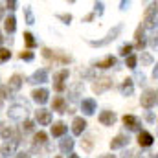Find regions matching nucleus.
<instances>
[{
    "mask_svg": "<svg viewBox=\"0 0 158 158\" xmlns=\"http://www.w3.org/2000/svg\"><path fill=\"white\" fill-rule=\"evenodd\" d=\"M123 31V26L121 24H118V26H114L103 39H98V40H88V44L90 46H94V48H101V46H107V44H110L112 40H116L119 37V33Z\"/></svg>",
    "mask_w": 158,
    "mask_h": 158,
    "instance_id": "nucleus-1",
    "label": "nucleus"
},
{
    "mask_svg": "<svg viewBox=\"0 0 158 158\" xmlns=\"http://www.w3.org/2000/svg\"><path fill=\"white\" fill-rule=\"evenodd\" d=\"M156 17H158V2H153L147 9H145V17H143V28L145 30H153L156 24Z\"/></svg>",
    "mask_w": 158,
    "mask_h": 158,
    "instance_id": "nucleus-2",
    "label": "nucleus"
},
{
    "mask_svg": "<svg viewBox=\"0 0 158 158\" xmlns=\"http://www.w3.org/2000/svg\"><path fill=\"white\" fill-rule=\"evenodd\" d=\"M42 55H44V59L52 61L53 64H55V63H59V64H68V63H72V57H70V55H64V53H61V52H52L50 48H44V50H42Z\"/></svg>",
    "mask_w": 158,
    "mask_h": 158,
    "instance_id": "nucleus-3",
    "label": "nucleus"
},
{
    "mask_svg": "<svg viewBox=\"0 0 158 158\" xmlns=\"http://www.w3.org/2000/svg\"><path fill=\"white\" fill-rule=\"evenodd\" d=\"M26 116H28L26 105H11L9 110H7V118L13 119V121H24Z\"/></svg>",
    "mask_w": 158,
    "mask_h": 158,
    "instance_id": "nucleus-4",
    "label": "nucleus"
},
{
    "mask_svg": "<svg viewBox=\"0 0 158 158\" xmlns=\"http://www.w3.org/2000/svg\"><path fill=\"white\" fill-rule=\"evenodd\" d=\"M109 88H112V77H109V76L98 77L94 81V85H92V92H94V94H103V92H107Z\"/></svg>",
    "mask_w": 158,
    "mask_h": 158,
    "instance_id": "nucleus-5",
    "label": "nucleus"
},
{
    "mask_svg": "<svg viewBox=\"0 0 158 158\" xmlns=\"http://www.w3.org/2000/svg\"><path fill=\"white\" fill-rule=\"evenodd\" d=\"M17 147H19V140H17V138H11V140L4 142V143H2V147H0V158L13 156V155H15V151H17Z\"/></svg>",
    "mask_w": 158,
    "mask_h": 158,
    "instance_id": "nucleus-6",
    "label": "nucleus"
},
{
    "mask_svg": "<svg viewBox=\"0 0 158 158\" xmlns=\"http://www.w3.org/2000/svg\"><path fill=\"white\" fill-rule=\"evenodd\" d=\"M140 103H142V107L143 109H153L155 105L158 103V96L155 90H145L143 94H142V98H140Z\"/></svg>",
    "mask_w": 158,
    "mask_h": 158,
    "instance_id": "nucleus-7",
    "label": "nucleus"
},
{
    "mask_svg": "<svg viewBox=\"0 0 158 158\" xmlns=\"http://www.w3.org/2000/svg\"><path fill=\"white\" fill-rule=\"evenodd\" d=\"M68 76H70V72L66 70V68H63V70H59L55 76H53V88L57 90V92H63L66 86H64V81L68 79Z\"/></svg>",
    "mask_w": 158,
    "mask_h": 158,
    "instance_id": "nucleus-8",
    "label": "nucleus"
},
{
    "mask_svg": "<svg viewBox=\"0 0 158 158\" xmlns=\"http://www.w3.org/2000/svg\"><path fill=\"white\" fill-rule=\"evenodd\" d=\"M121 119H123L125 129H129V131H132V132H140V131H142V123H140V119L136 118V116H132V114H125Z\"/></svg>",
    "mask_w": 158,
    "mask_h": 158,
    "instance_id": "nucleus-9",
    "label": "nucleus"
},
{
    "mask_svg": "<svg viewBox=\"0 0 158 158\" xmlns=\"http://www.w3.org/2000/svg\"><path fill=\"white\" fill-rule=\"evenodd\" d=\"M48 98H50V90H48V88H35V90L31 92V99H33L37 105H44V103L48 101Z\"/></svg>",
    "mask_w": 158,
    "mask_h": 158,
    "instance_id": "nucleus-10",
    "label": "nucleus"
},
{
    "mask_svg": "<svg viewBox=\"0 0 158 158\" xmlns=\"http://www.w3.org/2000/svg\"><path fill=\"white\" fill-rule=\"evenodd\" d=\"M145 28L140 24L138 26V30H136V33H134V39H136V44H134V48L138 50V52H143V48H145V44H147V40H145Z\"/></svg>",
    "mask_w": 158,
    "mask_h": 158,
    "instance_id": "nucleus-11",
    "label": "nucleus"
},
{
    "mask_svg": "<svg viewBox=\"0 0 158 158\" xmlns=\"http://www.w3.org/2000/svg\"><path fill=\"white\" fill-rule=\"evenodd\" d=\"M116 112L114 110H103V112H99V121H101V125H107V127H112L114 123H116Z\"/></svg>",
    "mask_w": 158,
    "mask_h": 158,
    "instance_id": "nucleus-12",
    "label": "nucleus"
},
{
    "mask_svg": "<svg viewBox=\"0 0 158 158\" xmlns=\"http://www.w3.org/2000/svg\"><path fill=\"white\" fill-rule=\"evenodd\" d=\"M46 81H48V70L46 68H40L37 72H33L31 77L28 79V83H31V85H42Z\"/></svg>",
    "mask_w": 158,
    "mask_h": 158,
    "instance_id": "nucleus-13",
    "label": "nucleus"
},
{
    "mask_svg": "<svg viewBox=\"0 0 158 158\" xmlns=\"http://www.w3.org/2000/svg\"><path fill=\"white\" fill-rule=\"evenodd\" d=\"M96 109H98V105H96V101H94L92 98H85V99L81 101V110H83L85 116H92V114L96 112Z\"/></svg>",
    "mask_w": 158,
    "mask_h": 158,
    "instance_id": "nucleus-14",
    "label": "nucleus"
},
{
    "mask_svg": "<svg viewBox=\"0 0 158 158\" xmlns=\"http://www.w3.org/2000/svg\"><path fill=\"white\" fill-rule=\"evenodd\" d=\"M129 142H131L129 134H118L116 138L110 140V149H123L129 145Z\"/></svg>",
    "mask_w": 158,
    "mask_h": 158,
    "instance_id": "nucleus-15",
    "label": "nucleus"
},
{
    "mask_svg": "<svg viewBox=\"0 0 158 158\" xmlns=\"http://www.w3.org/2000/svg\"><path fill=\"white\" fill-rule=\"evenodd\" d=\"M35 121H37L39 125H50V123H52V112L46 110V109H39V110L35 112Z\"/></svg>",
    "mask_w": 158,
    "mask_h": 158,
    "instance_id": "nucleus-16",
    "label": "nucleus"
},
{
    "mask_svg": "<svg viewBox=\"0 0 158 158\" xmlns=\"http://www.w3.org/2000/svg\"><path fill=\"white\" fill-rule=\"evenodd\" d=\"M52 110H55V112H59V114H64V112L68 110L66 99H64L63 96H57V98H53V103H52Z\"/></svg>",
    "mask_w": 158,
    "mask_h": 158,
    "instance_id": "nucleus-17",
    "label": "nucleus"
},
{
    "mask_svg": "<svg viewBox=\"0 0 158 158\" xmlns=\"http://www.w3.org/2000/svg\"><path fill=\"white\" fill-rule=\"evenodd\" d=\"M153 142H155V136L151 132H147V131H140L138 132V143H140V147H151Z\"/></svg>",
    "mask_w": 158,
    "mask_h": 158,
    "instance_id": "nucleus-18",
    "label": "nucleus"
},
{
    "mask_svg": "<svg viewBox=\"0 0 158 158\" xmlns=\"http://www.w3.org/2000/svg\"><path fill=\"white\" fill-rule=\"evenodd\" d=\"M85 129H86V119L77 116V118H74L72 121V132L76 134V136H81L83 132H85Z\"/></svg>",
    "mask_w": 158,
    "mask_h": 158,
    "instance_id": "nucleus-19",
    "label": "nucleus"
},
{
    "mask_svg": "<svg viewBox=\"0 0 158 158\" xmlns=\"http://www.w3.org/2000/svg\"><path fill=\"white\" fill-rule=\"evenodd\" d=\"M74 145H76V140H74V138H70V136H63V140H61V143H59V149H61L64 155H70L72 149H74Z\"/></svg>",
    "mask_w": 158,
    "mask_h": 158,
    "instance_id": "nucleus-20",
    "label": "nucleus"
},
{
    "mask_svg": "<svg viewBox=\"0 0 158 158\" xmlns=\"http://www.w3.org/2000/svg\"><path fill=\"white\" fill-rule=\"evenodd\" d=\"M22 76L20 74H13L11 79H9V83H7V90H11V92H19L20 90V86H22Z\"/></svg>",
    "mask_w": 158,
    "mask_h": 158,
    "instance_id": "nucleus-21",
    "label": "nucleus"
},
{
    "mask_svg": "<svg viewBox=\"0 0 158 158\" xmlns=\"http://www.w3.org/2000/svg\"><path fill=\"white\" fill-rule=\"evenodd\" d=\"M119 92H121V96H132V92H134V83H132V79L127 77L123 79V83H121V86H119Z\"/></svg>",
    "mask_w": 158,
    "mask_h": 158,
    "instance_id": "nucleus-22",
    "label": "nucleus"
},
{
    "mask_svg": "<svg viewBox=\"0 0 158 158\" xmlns=\"http://www.w3.org/2000/svg\"><path fill=\"white\" fill-rule=\"evenodd\" d=\"M116 63H118V61H116V57H114V55H107L105 59H101V61L94 63V66H98V68L105 70V68H112V66H114Z\"/></svg>",
    "mask_w": 158,
    "mask_h": 158,
    "instance_id": "nucleus-23",
    "label": "nucleus"
},
{
    "mask_svg": "<svg viewBox=\"0 0 158 158\" xmlns=\"http://www.w3.org/2000/svg\"><path fill=\"white\" fill-rule=\"evenodd\" d=\"M66 131H68V127H66L63 121H57V123L52 125V136H53V138H61V136H64Z\"/></svg>",
    "mask_w": 158,
    "mask_h": 158,
    "instance_id": "nucleus-24",
    "label": "nucleus"
},
{
    "mask_svg": "<svg viewBox=\"0 0 158 158\" xmlns=\"http://www.w3.org/2000/svg\"><path fill=\"white\" fill-rule=\"evenodd\" d=\"M4 30L11 35V33H15V30H17V19L13 17V15H9L6 20H4Z\"/></svg>",
    "mask_w": 158,
    "mask_h": 158,
    "instance_id": "nucleus-25",
    "label": "nucleus"
},
{
    "mask_svg": "<svg viewBox=\"0 0 158 158\" xmlns=\"http://www.w3.org/2000/svg\"><path fill=\"white\" fill-rule=\"evenodd\" d=\"M0 136H2L4 140H11V136H13V129H11L7 123H0Z\"/></svg>",
    "mask_w": 158,
    "mask_h": 158,
    "instance_id": "nucleus-26",
    "label": "nucleus"
},
{
    "mask_svg": "<svg viewBox=\"0 0 158 158\" xmlns=\"http://www.w3.org/2000/svg\"><path fill=\"white\" fill-rule=\"evenodd\" d=\"M46 138H48V136H46V132H42V131H39V132H37V134L33 136V147L37 149L39 145H42V143H46Z\"/></svg>",
    "mask_w": 158,
    "mask_h": 158,
    "instance_id": "nucleus-27",
    "label": "nucleus"
},
{
    "mask_svg": "<svg viewBox=\"0 0 158 158\" xmlns=\"http://www.w3.org/2000/svg\"><path fill=\"white\" fill-rule=\"evenodd\" d=\"M132 48H134V46H132V44H131V42H125V44H121V46H119V55H121V57H129V55H131V52H132Z\"/></svg>",
    "mask_w": 158,
    "mask_h": 158,
    "instance_id": "nucleus-28",
    "label": "nucleus"
},
{
    "mask_svg": "<svg viewBox=\"0 0 158 158\" xmlns=\"http://www.w3.org/2000/svg\"><path fill=\"white\" fill-rule=\"evenodd\" d=\"M136 64H138V57H136L134 53H131L129 57H125V66H127V68L134 70V68H136Z\"/></svg>",
    "mask_w": 158,
    "mask_h": 158,
    "instance_id": "nucleus-29",
    "label": "nucleus"
},
{
    "mask_svg": "<svg viewBox=\"0 0 158 158\" xmlns=\"http://www.w3.org/2000/svg\"><path fill=\"white\" fill-rule=\"evenodd\" d=\"M81 90H83V83H77L72 90H70V101H77L79 94H81Z\"/></svg>",
    "mask_w": 158,
    "mask_h": 158,
    "instance_id": "nucleus-30",
    "label": "nucleus"
},
{
    "mask_svg": "<svg viewBox=\"0 0 158 158\" xmlns=\"http://www.w3.org/2000/svg\"><path fill=\"white\" fill-rule=\"evenodd\" d=\"M140 61H142V66L153 64V57H151V53H147V52H142V53H140Z\"/></svg>",
    "mask_w": 158,
    "mask_h": 158,
    "instance_id": "nucleus-31",
    "label": "nucleus"
},
{
    "mask_svg": "<svg viewBox=\"0 0 158 158\" xmlns=\"http://www.w3.org/2000/svg\"><path fill=\"white\" fill-rule=\"evenodd\" d=\"M24 42H26L28 48H35V46H37V40L33 39V35H31L30 31H24Z\"/></svg>",
    "mask_w": 158,
    "mask_h": 158,
    "instance_id": "nucleus-32",
    "label": "nucleus"
},
{
    "mask_svg": "<svg viewBox=\"0 0 158 158\" xmlns=\"http://www.w3.org/2000/svg\"><path fill=\"white\" fill-rule=\"evenodd\" d=\"M24 17H26V24H35V17L31 7H24Z\"/></svg>",
    "mask_w": 158,
    "mask_h": 158,
    "instance_id": "nucleus-33",
    "label": "nucleus"
},
{
    "mask_svg": "<svg viewBox=\"0 0 158 158\" xmlns=\"http://www.w3.org/2000/svg\"><path fill=\"white\" fill-rule=\"evenodd\" d=\"M9 59H11V52L7 48H0V64L6 63V61H9Z\"/></svg>",
    "mask_w": 158,
    "mask_h": 158,
    "instance_id": "nucleus-34",
    "label": "nucleus"
},
{
    "mask_svg": "<svg viewBox=\"0 0 158 158\" xmlns=\"http://www.w3.org/2000/svg\"><path fill=\"white\" fill-rule=\"evenodd\" d=\"M55 17H57L63 24H70V22H72V15H70V13H57Z\"/></svg>",
    "mask_w": 158,
    "mask_h": 158,
    "instance_id": "nucleus-35",
    "label": "nucleus"
},
{
    "mask_svg": "<svg viewBox=\"0 0 158 158\" xmlns=\"http://www.w3.org/2000/svg\"><path fill=\"white\" fill-rule=\"evenodd\" d=\"M81 147H83L85 151H90V149H92V136H85V138L81 140Z\"/></svg>",
    "mask_w": 158,
    "mask_h": 158,
    "instance_id": "nucleus-36",
    "label": "nucleus"
},
{
    "mask_svg": "<svg viewBox=\"0 0 158 158\" xmlns=\"http://www.w3.org/2000/svg\"><path fill=\"white\" fill-rule=\"evenodd\" d=\"M103 11H105V6H103V2H94V13H98V15H103Z\"/></svg>",
    "mask_w": 158,
    "mask_h": 158,
    "instance_id": "nucleus-37",
    "label": "nucleus"
},
{
    "mask_svg": "<svg viewBox=\"0 0 158 158\" xmlns=\"http://www.w3.org/2000/svg\"><path fill=\"white\" fill-rule=\"evenodd\" d=\"M149 44H151V48H153V50H158V31L153 33V37L149 39Z\"/></svg>",
    "mask_w": 158,
    "mask_h": 158,
    "instance_id": "nucleus-38",
    "label": "nucleus"
},
{
    "mask_svg": "<svg viewBox=\"0 0 158 158\" xmlns=\"http://www.w3.org/2000/svg\"><path fill=\"white\" fill-rule=\"evenodd\" d=\"M33 57H35L33 52H22V53H20V59H22V61H33Z\"/></svg>",
    "mask_w": 158,
    "mask_h": 158,
    "instance_id": "nucleus-39",
    "label": "nucleus"
},
{
    "mask_svg": "<svg viewBox=\"0 0 158 158\" xmlns=\"http://www.w3.org/2000/svg\"><path fill=\"white\" fill-rule=\"evenodd\" d=\"M134 77H136V81H138V85H145V83H147V81H145V74H143V72H136V76H134Z\"/></svg>",
    "mask_w": 158,
    "mask_h": 158,
    "instance_id": "nucleus-40",
    "label": "nucleus"
},
{
    "mask_svg": "<svg viewBox=\"0 0 158 158\" xmlns=\"http://www.w3.org/2000/svg\"><path fill=\"white\" fill-rule=\"evenodd\" d=\"M22 131H24V132H31V131H33V121H24Z\"/></svg>",
    "mask_w": 158,
    "mask_h": 158,
    "instance_id": "nucleus-41",
    "label": "nucleus"
},
{
    "mask_svg": "<svg viewBox=\"0 0 158 158\" xmlns=\"http://www.w3.org/2000/svg\"><path fill=\"white\" fill-rule=\"evenodd\" d=\"M6 94H7V88H6V86H0V105H2V103H4V99L7 98Z\"/></svg>",
    "mask_w": 158,
    "mask_h": 158,
    "instance_id": "nucleus-42",
    "label": "nucleus"
},
{
    "mask_svg": "<svg viewBox=\"0 0 158 158\" xmlns=\"http://www.w3.org/2000/svg\"><path fill=\"white\" fill-rule=\"evenodd\" d=\"M132 156H134V151L132 149H127V151L121 153V158H132Z\"/></svg>",
    "mask_w": 158,
    "mask_h": 158,
    "instance_id": "nucleus-43",
    "label": "nucleus"
},
{
    "mask_svg": "<svg viewBox=\"0 0 158 158\" xmlns=\"http://www.w3.org/2000/svg\"><path fill=\"white\" fill-rule=\"evenodd\" d=\"M6 6H7V9H11V11H13V9H17V2H15V0H9Z\"/></svg>",
    "mask_w": 158,
    "mask_h": 158,
    "instance_id": "nucleus-44",
    "label": "nucleus"
},
{
    "mask_svg": "<svg viewBox=\"0 0 158 158\" xmlns=\"http://www.w3.org/2000/svg\"><path fill=\"white\" fill-rule=\"evenodd\" d=\"M94 17H96V13H88V15L83 19V22H92V20H94Z\"/></svg>",
    "mask_w": 158,
    "mask_h": 158,
    "instance_id": "nucleus-45",
    "label": "nucleus"
},
{
    "mask_svg": "<svg viewBox=\"0 0 158 158\" xmlns=\"http://www.w3.org/2000/svg\"><path fill=\"white\" fill-rule=\"evenodd\" d=\"M81 76H83V77H86V79H92V77H94V70H86V72H85V74H81Z\"/></svg>",
    "mask_w": 158,
    "mask_h": 158,
    "instance_id": "nucleus-46",
    "label": "nucleus"
},
{
    "mask_svg": "<svg viewBox=\"0 0 158 158\" xmlns=\"http://www.w3.org/2000/svg\"><path fill=\"white\" fill-rule=\"evenodd\" d=\"M129 6H131V4H129V2H125V0H123V2H119V9H121V11L129 9Z\"/></svg>",
    "mask_w": 158,
    "mask_h": 158,
    "instance_id": "nucleus-47",
    "label": "nucleus"
},
{
    "mask_svg": "<svg viewBox=\"0 0 158 158\" xmlns=\"http://www.w3.org/2000/svg\"><path fill=\"white\" fill-rule=\"evenodd\" d=\"M145 119H147L149 123H153V121H155V116H153L151 112H147V114H145Z\"/></svg>",
    "mask_w": 158,
    "mask_h": 158,
    "instance_id": "nucleus-48",
    "label": "nucleus"
},
{
    "mask_svg": "<svg viewBox=\"0 0 158 158\" xmlns=\"http://www.w3.org/2000/svg\"><path fill=\"white\" fill-rule=\"evenodd\" d=\"M15 158H30V153H19L15 155Z\"/></svg>",
    "mask_w": 158,
    "mask_h": 158,
    "instance_id": "nucleus-49",
    "label": "nucleus"
},
{
    "mask_svg": "<svg viewBox=\"0 0 158 158\" xmlns=\"http://www.w3.org/2000/svg\"><path fill=\"white\" fill-rule=\"evenodd\" d=\"M153 77H155V79H158V63H156V66L153 68Z\"/></svg>",
    "mask_w": 158,
    "mask_h": 158,
    "instance_id": "nucleus-50",
    "label": "nucleus"
},
{
    "mask_svg": "<svg viewBox=\"0 0 158 158\" xmlns=\"http://www.w3.org/2000/svg\"><path fill=\"white\" fill-rule=\"evenodd\" d=\"M2 17H4V7H2V4H0V20H2Z\"/></svg>",
    "mask_w": 158,
    "mask_h": 158,
    "instance_id": "nucleus-51",
    "label": "nucleus"
},
{
    "mask_svg": "<svg viewBox=\"0 0 158 158\" xmlns=\"http://www.w3.org/2000/svg\"><path fill=\"white\" fill-rule=\"evenodd\" d=\"M99 158H116L114 155H103V156H99Z\"/></svg>",
    "mask_w": 158,
    "mask_h": 158,
    "instance_id": "nucleus-52",
    "label": "nucleus"
},
{
    "mask_svg": "<svg viewBox=\"0 0 158 158\" xmlns=\"http://www.w3.org/2000/svg\"><path fill=\"white\" fill-rule=\"evenodd\" d=\"M68 158H79L77 155H74V153H70V155H68Z\"/></svg>",
    "mask_w": 158,
    "mask_h": 158,
    "instance_id": "nucleus-53",
    "label": "nucleus"
},
{
    "mask_svg": "<svg viewBox=\"0 0 158 158\" xmlns=\"http://www.w3.org/2000/svg\"><path fill=\"white\" fill-rule=\"evenodd\" d=\"M151 158H158V155L156 153H151Z\"/></svg>",
    "mask_w": 158,
    "mask_h": 158,
    "instance_id": "nucleus-54",
    "label": "nucleus"
},
{
    "mask_svg": "<svg viewBox=\"0 0 158 158\" xmlns=\"http://www.w3.org/2000/svg\"><path fill=\"white\" fill-rule=\"evenodd\" d=\"M2 42H4V37H2V33H0V44H2Z\"/></svg>",
    "mask_w": 158,
    "mask_h": 158,
    "instance_id": "nucleus-55",
    "label": "nucleus"
},
{
    "mask_svg": "<svg viewBox=\"0 0 158 158\" xmlns=\"http://www.w3.org/2000/svg\"><path fill=\"white\" fill-rule=\"evenodd\" d=\"M55 158H61V156H55Z\"/></svg>",
    "mask_w": 158,
    "mask_h": 158,
    "instance_id": "nucleus-56",
    "label": "nucleus"
},
{
    "mask_svg": "<svg viewBox=\"0 0 158 158\" xmlns=\"http://www.w3.org/2000/svg\"><path fill=\"white\" fill-rule=\"evenodd\" d=\"M156 96H158V92H156Z\"/></svg>",
    "mask_w": 158,
    "mask_h": 158,
    "instance_id": "nucleus-57",
    "label": "nucleus"
}]
</instances>
